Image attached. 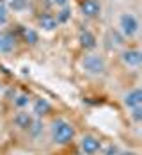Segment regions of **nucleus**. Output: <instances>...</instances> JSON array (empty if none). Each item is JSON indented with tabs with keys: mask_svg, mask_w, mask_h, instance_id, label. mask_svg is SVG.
Listing matches in <instances>:
<instances>
[{
	"mask_svg": "<svg viewBox=\"0 0 142 155\" xmlns=\"http://www.w3.org/2000/svg\"><path fill=\"white\" fill-rule=\"evenodd\" d=\"M52 137L59 144H68L69 141H73V137H75V128L66 120H57L52 125Z\"/></svg>",
	"mask_w": 142,
	"mask_h": 155,
	"instance_id": "f257e3e1",
	"label": "nucleus"
},
{
	"mask_svg": "<svg viewBox=\"0 0 142 155\" xmlns=\"http://www.w3.org/2000/svg\"><path fill=\"white\" fill-rule=\"evenodd\" d=\"M84 68L91 75H103L105 70H107V64L103 61V57H99V55H85Z\"/></svg>",
	"mask_w": 142,
	"mask_h": 155,
	"instance_id": "f03ea898",
	"label": "nucleus"
},
{
	"mask_svg": "<svg viewBox=\"0 0 142 155\" xmlns=\"http://www.w3.org/2000/svg\"><path fill=\"white\" fill-rule=\"evenodd\" d=\"M121 31H123V34L125 36H133V34H137V31H139V21H137V18L133 15H130V13H126V15L121 16Z\"/></svg>",
	"mask_w": 142,
	"mask_h": 155,
	"instance_id": "7ed1b4c3",
	"label": "nucleus"
},
{
	"mask_svg": "<svg viewBox=\"0 0 142 155\" xmlns=\"http://www.w3.org/2000/svg\"><path fill=\"white\" fill-rule=\"evenodd\" d=\"M80 148L85 155H94L101 150V143L99 139H96L94 136H84L80 141Z\"/></svg>",
	"mask_w": 142,
	"mask_h": 155,
	"instance_id": "20e7f679",
	"label": "nucleus"
},
{
	"mask_svg": "<svg viewBox=\"0 0 142 155\" xmlns=\"http://www.w3.org/2000/svg\"><path fill=\"white\" fill-rule=\"evenodd\" d=\"M80 9H82V13H84L85 16L94 18V16L99 15L101 5H99V2H98V0H84V2L80 4Z\"/></svg>",
	"mask_w": 142,
	"mask_h": 155,
	"instance_id": "39448f33",
	"label": "nucleus"
},
{
	"mask_svg": "<svg viewBox=\"0 0 142 155\" xmlns=\"http://www.w3.org/2000/svg\"><path fill=\"white\" fill-rule=\"evenodd\" d=\"M125 105L128 109H135L142 105V91L140 89H131L130 93L125 94Z\"/></svg>",
	"mask_w": 142,
	"mask_h": 155,
	"instance_id": "423d86ee",
	"label": "nucleus"
},
{
	"mask_svg": "<svg viewBox=\"0 0 142 155\" xmlns=\"http://www.w3.org/2000/svg\"><path fill=\"white\" fill-rule=\"evenodd\" d=\"M123 61H125V64H128V66H133V68L140 66V61H142L140 50H135V48L126 50V52L123 54Z\"/></svg>",
	"mask_w": 142,
	"mask_h": 155,
	"instance_id": "0eeeda50",
	"label": "nucleus"
},
{
	"mask_svg": "<svg viewBox=\"0 0 142 155\" xmlns=\"http://www.w3.org/2000/svg\"><path fill=\"white\" fill-rule=\"evenodd\" d=\"M32 123H34V118H32L30 112H18L14 116V125L18 127V128H21V130H29L32 127Z\"/></svg>",
	"mask_w": 142,
	"mask_h": 155,
	"instance_id": "6e6552de",
	"label": "nucleus"
},
{
	"mask_svg": "<svg viewBox=\"0 0 142 155\" xmlns=\"http://www.w3.org/2000/svg\"><path fill=\"white\" fill-rule=\"evenodd\" d=\"M14 47V38L7 32H0V52H11Z\"/></svg>",
	"mask_w": 142,
	"mask_h": 155,
	"instance_id": "1a4fd4ad",
	"label": "nucleus"
},
{
	"mask_svg": "<svg viewBox=\"0 0 142 155\" xmlns=\"http://www.w3.org/2000/svg\"><path fill=\"white\" fill-rule=\"evenodd\" d=\"M80 45L87 50H93L96 47V38L89 31H82L80 32Z\"/></svg>",
	"mask_w": 142,
	"mask_h": 155,
	"instance_id": "9d476101",
	"label": "nucleus"
},
{
	"mask_svg": "<svg viewBox=\"0 0 142 155\" xmlns=\"http://www.w3.org/2000/svg\"><path fill=\"white\" fill-rule=\"evenodd\" d=\"M48 110H50V102L48 100L37 98L34 102V114L36 116H45V114H48Z\"/></svg>",
	"mask_w": 142,
	"mask_h": 155,
	"instance_id": "9b49d317",
	"label": "nucleus"
},
{
	"mask_svg": "<svg viewBox=\"0 0 142 155\" xmlns=\"http://www.w3.org/2000/svg\"><path fill=\"white\" fill-rule=\"evenodd\" d=\"M39 25H41L43 29H46V31H53V29L57 27V20L50 15H45V16L39 18Z\"/></svg>",
	"mask_w": 142,
	"mask_h": 155,
	"instance_id": "f8f14e48",
	"label": "nucleus"
},
{
	"mask_svg": "<svg viewBox=\"0 0 142 155\" xmlns=\"http://www.w3.org/2000/svg\"><path fill=\"white\" fill-rule=\"evenodd\" d=\"M21 34H23V38H25L27 43H36L37 41V34L32 29H21Z\"/></svg>",
	"mask_w": 142,
	"mask_h": 155,
	"instance_id": "ddd939ff",
	"label": "nucleus"
},
{
	"mask_svg": "<svg viewBox=\"0 0 142 155\" xmlns=\"http://www.w3.org/2000/svg\"><path fill=\"white\" fill-rule=\"evenodd\" d=\"M29 100H30V98H29L27 94H20V96L14 100V104L18 105V107H25V105H29Z\"/></svg>",
	"mask_w": 142,
	"mask_h": 155,
	"instance_id": "4468645a",
	"label": "nucleus"
},
{
	"mask_svg": "<svg viewBox=\"0 0 142 155\" xmlns=\"http://www.w3.org/2000/svg\"><path fill=\"white\" fill-rule=\"evenodd\" d=\"M131 118L139 123L142 120V107H135V109H131Z\"/></svg>",
	"mask_w": 142,
	"mask_h": 155,
	"instance_id": "2eb2a0df",
	"label": "nucleus"
},
{
	"mask_svg": "<svg viewBox=\"0 0 142 155\" xmlns=\"http://www.w3.org/2000/svg\"><path fill=\"white\" fill-rule=\"evenodd\" d=\"M5 13H7V9H5V4L0 0V21H4V20H5Z\"/></svg>",
	"mask_w": 142,
	"mask_h": 155,
	"instance_id": "dca6fc26",
	"label": "nucleus"
},
{
	"mask_svg": "<svg viewBox=\"0 0 142 155\" xmlns=\"http://www.w3.org/2000/svg\"><path fill=\"white\" fill-rule=\"evenodd\" d=\"M68 18H69V11L64 9V11H61V15H59V20H57V21H66Z\"/></svg>",
	"mask_w": 142,
	"mask_h": 155,
	"instance_id": "f3484780",
	"label": "nucleus"
},
{
	"mask_svg": "<svg viewBox=\"0 0 142 155\" xmlns=\"http://www.w3.org/2000/svg\"><path fill=\"white\" fill-rule=\"evenodd\" d=\"M25 5V0H13V7H16V9H21Z\"/></svg>",
	"mask_w": 142,
	"mask_h": 155,
	"instance_id": "a211bd4d",
	"label": "nucleus"
},
{
	"mask_svg": "<svg viewBox=\"0 0 142 155\" xmlns=\"http://www.w3.org/2000/svg\"><path fill=\"white\" fill-rule=\"evenodd\" d=\"M53 4H57V5H66L68 4V0H52Z\"/></svg>",
	"mask_w": 142,
	"mask_h": 155,
	"instance_id": "6ab92c4d",
	"label": "nucleus"
},
{
	"mask_svg": "<svg viewBox=\"0 0 142 155\" xmlns=\"http://www.w3.org/2000/svg\"><path fill=\"white\" fill-rule=\"evenodd\" d=\"M121 155H135L133 152H125V153H121Z\"/></svg>",
	"mask_w": 142,
	"mask_h": 155,
	"instance_id": "aec40b11",
	"label": "nucleus"
}]
</instances>
